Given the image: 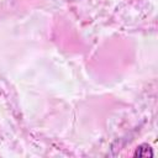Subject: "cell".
<instances>
[{
    "label": "cell",
    "instance_id": "1",
    "mask_svg": "<svg viewBox=\"0 0 158 158\" xmlns=\"http://www.w3.org/2000/svg\"><path fill=\"white\" fill-rule=\"evenodd\" d=\"M135 157H142V158H147V157H153V151L151 148V146H148L147 143H142L139 144L135 153H133Z\"/></svg>",
    "mask_w": 158,
    "mask_h": 158
},
{
    "label": "cell",
    "instance_id": "2",
    "mask_svg": "<svg viewBox=\"0 0 158 158\" xmlns=\"http://www.w3.org/2000/svg\"><path fill=\"white\" fill-rule=\"evenodd\" d=\"M67 1H77V0H67Z\"/></svg>",
    "mask_w": 158,
    "mask_h": 158
}]
</instances>
